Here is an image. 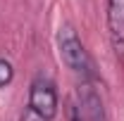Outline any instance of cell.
Returning <instances> with one entry per match:
<instances>
[{
  "label": "cell",
  "instance_id": "cell-6",
  "mask_svg": "<svg viewBox=\"0 0 124 121\" xmlns=\"http://www.w3.org/2000/svg\"><path fill=\"white\" fill-rule=\"evenodd\" d=\"M69 121H84L81 109H79V102H72V107H69Z\"/></svg>",
  "mask_w": 124,
  "mask_h": 121
},
{
  "label": "cell",
  "instance_id": "cell-7",
  "mask_svg": "<svg viewBox=\"0 0 124 121\" xmlns=\"http://www.w3.org/2000/svg\"><path fill=\"white\" fill-rule=\"evenodd\" d=\"M22 121H46L43 116H38V114H33L31 109H26L24 114H22Z\"/></svg>",
  "mask_w": 124,
  "mask_h": 121
},
{
  "label": "cell",
  "instance_id": "cell-2",
  "mask_svg": "<svg viewBox=\"0 0 124 121\" xmlns=\"http://www.w3.org/2000/svg\"><path fill=\"white\" fill-rule=\"evenodd\" d=\"M29 109L33 114L43 116L46 121H53L57 114V90H55V83L48 78V76L38 74L31 81L29 88Z\"/></svg>",
  "mask_w": 124,
  "mask_h": 121
},
{
  "label": "cell",
  "instance_id": "cell-1",
  "mask_svg": "<svg viewBox=\"0 0 124 121\" xmlns=\"http://www.w3.org/2000/svg\"><path fill=\"white\" fill-rule=\"evenodd\" d=\"M57 47H60V57L67 64V69H72L81 78H91L93 76L91 55H88V50L84 47V43L77 36V31L69 24H64L60 29V33H57Z\"/></svg>",
  "mask_w": 124,
  "mask_h": 121
},
{
  "label": "cell",
  "instance_id": "cell-3",
  "mask_svg": "<svg viewBox=\"0 0 124 121\" xmlns=\"http://www.w3.org/2000/svg\"><path fill=\"white\" fill-rule=\"evenodd\" d=\"M79 109H81L84 121H108L105 105H103L98 90L93 88L88 81H84L79 86Z\"/></svg>",
  "mask_w": 124,
  "mask_h": 121
},
{
  "label": "cell",
  "instance_id": "cell-5",
  "mask_svg": "<svg viewBox=\"0 0 124 121\" xmlns=\"http://www.w3.org/2000/svg\"><path fill=\"white\" fill-rule=\"evenodd\" d=\"M12 78H15V69H12V64L5 60V57H0V88L10 86Z\"/></svg>",
  "mask_w": 124,
  "mask_h": 121
},
{
  "label": "cell",
  "instance_id": "cell-4",
  "mask_svg": "<svg viewBox=\"0 0 124 121\" xmlns=\"http://www.w3.org/2000/svg\"><path fill=\"white\" fill-rule=\"evenodd\" d=\"M108 29L115 52L124 57V0H108Z\"/></svg>",
  "mask_w": 124,
  "mask_h": 121
}]
</instances>
